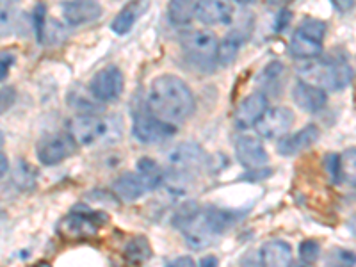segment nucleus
<instances>
[{
    "instance_id": "f257e3e1",
    "label": "nucleus",
    "mask_w": 356,
    "mask_h": 267,
    "mask_svg": "<svg viewBox=\"0 0 356 267\" xmlns=\"http://www.w3.org/2000/svg\"><path fill=\"white\" fill-rule=\"evenodd\" d=\"M241 214L218 207H198L196 203H186L175 214V227L184 234L187 246L193 250L211 248L227 234Z\"/></svg>"
},
{
    "instance_id": "f03ea898",
    "label": "nucleus",
    "mask_w": 356,
    "mask_h": 267,
    "mask_svg": "<svg viewBox=\"0 0 356 267\" xmlns=\"http://www.w3.org/2000/svg\"><path fill=\"white\" fill-rule=\"evenodd\" d=\"M146 106L152 114L178 127L195 113L196 102L184 79L164 73L152 82L146 95Z\"/></svg>"
},
{
    "instance_id": "7ed1b4c3",
    "label": "nucleus",
    "mask_w": 356,
    "mask_h": 267,
    "mask_svg": "<svg viewBox=\"0 0 356 267\" xmlns=\"http://www.w3.org/2000/svg\"><path fill=\"white\" fill-rule=\"evenodd\" d=\"M66 130L79 146H109L123 138V120L116 114L84 113L73 116Z\"/></svg>"
},
{
    "instance_id": "20e7f679",
    "label": "nucleus",
    "mask_w": 356,
    "mask_h": 267,
    "mask_svg": "<svg viewBox=\"0 0 356 267\" xmlns=\"http://www.w3.org/2000/svg\"><path fill=\"white\" fill-rule=\"evenodd\" d=\"M301 81L316 84L326 91H340L349 86L353 72L349 63L342 56L314 57L307 59L298 70Z\"/></svg>"
},
{
    "instance_id": "39448f33",
    "label": "nucleus",
    "mask_w": 356,
    "mask_h": 267,
    "mask_svg": "<svg viewBox=\"0 0 356 267\" xmlns=\"http://www.w3.org/2000/svg\"><path fill=\"white\" fill-rule=\"evenodd\" d=\"M182 50L187 61L202 72H212L219 65V41L211 31L196 29L184 34Z\"/></svg>"
},
{
    "instance_id": "423d86ee",
    "label": "nucleus",
    "mask_w": 356,
    "mask_h": 267,
    "mask_svg": "<svg viewBox=\"0 0 356 267\" xmlns=\"http://www.w3.org/2000/svg\"><path fill=\"white\" fill-rule=\"evenodd\" d=\"M205 164L207 154L198 143H180L168 154L170 171H168L166 177L189 182L205 168Z\"/></svg>"
},
{
    "instance_id": "0eeeda50",
    "label": "nucleus",
    "mask_w": 356,
    "mask_h": 267,
    "mask_svg": "<svg viewBox=\"0 0 356 267\" xmlns=\"http://www.w3.org/2000/svg\"><path fill=\"white\" fill-rule=\"evenodd\" d=\"M326 24L317 18H305L291 38V54L298 59H314L323 54Z\"/></svg>"
},
{
    "instance_id": "6e6552de",
    "label": "nucleus",
    "mask_w": 356,
    "mask_h": 267,
    "mask_svg": "<svg viewBox=\"0 0 356 267\" xmlns=\"http://www.w3.org/2000/svg\"><path fill=\"white\" fill-rule=\"evenodd\" d=\"M107 219L104 212L79 205L59 222V234L66 239H88L98 234Z\"/></svg>"
},
{
    "instance_id": "1a4fd4ad",
    "label": "nucleus",
    "mask_w": 356,
    "mask_h": 267,
    "mask_svg": "<svg viewBox=\"0 0 356 267\" xmlns=\"http://www.w3.org/2000/svg\"><path fill=\"white\" fill-rule=\"evenodd\" d=\"M77 141L70 136L68 130L49 134L36 143L38 161L44 166H56L72 157L77 150Z\"/></svg>"
},
{
    "instance_id": "9d476101",
    "label": "nucleus",
    "mask_w": 356,
    "mask_h": 267,
    "mask_svg": "<svg viewBox=\"0 0 356 267\" xmlns=\"http://www.w3.org/2000/svg\"><path fill=\"white\" fill-rule=\"evenodd\" d=\"M177 125L168 123L152 113H138L134 116L132 134L143 145H161L177 134Z\"/></svg>"
},
{
    "instance_id": "9b49d317",
    "label": "nucleus",
    "mask_w": 356,
    "mask_h": 267,
    "mask_svg": "<svg viewBox=\"0 0 356 267\" xmlns=\"http://www.w3.org/2000/svg\"><path fill=\"white\" fill-rule=\"evenodd\" d=\"M125 89V77L118 66H106L97 72L89 82V93L102 104H113L122 97Z\"/></svg>"
},
{
    "instance_id": "f8f14e48",
    "label": "nucleus",
    "mask_w": 356,
    "mask_h": 267,
    "mask_svg": "<svg viewBox=\"0 0 356 267\" xmlns=\"http://www.w3.org/2000/svg\"><path fill=\"white\" fill-rule=\"evenodd\" d=\"M294 120V113H292V109H289V107H271V109H267L266 114L257 122V134L264 139H280L291 130Z\"/></svg>"
},
{
    "instance_id": "ddd939ff",
    "label": "nucleus",
    "mask_w": 356,
    "mask_h": 267,
    "mask_svg": "<svg viewBox=\"0 0 356 267\" xmlns=\"http://www.w3.org/2000/svg\"><path fill=\"white\" fill-rule=\"evenodd\" d=\"M235 157L246 170H262L269 162L266 146L255 136H239L235 141Z\"/></svg>"
},
{
    "instance_id": "4468645a",
    "label": "nucleus",
    "mask_w": 356,
    "mask_h": 267,
    "mask_svg": "<svg viewBox=\"0 0 356 267\" xmlns=\"http://www.w3.org/2000/svg\"><path fill=\"white\" fill-rule=\"evenodd\" d=\"M321 138V130L316 125H307L294 134H285L276 143V150L284 157H296L316 145Z\"/></svg>"
},
{
    "instance_id": "2eb2a0df",
    "label": "nucleus",
    "mask_w": 356,
    "mask_h": 267,
    "mask_svg": "<svg viewBox=\"0 0 356 267\" xmlns=\"http://www.w3.org/2000/svg\"><path fill=\"white\" fill-rule=\"evenodd\" d=\"M269 109V100H267V95L257 93L248 95L244 100H241V104L237 106L234 114V123L237 129L246 130L250 127H255L260 118L266 114V111Z\"/></svg>"
},
{
    "instance_id": "dca6fc26",
    "label": "nucleus",
    "mask_w": 356,
    "mask_h": 267,
    "mask_svg": "<svg viewBox=\"0 0 356 267\" xmlns=\"http://www.w3.org/2000/svg\"><path fill=\"white\" fill-rule=\"evenodd\" d=\"M292 100L303 113L316 114L326 107L328 95H326V89L319 86L310 84L307 81H298L292 86Z\"/></svg>"
},
{
    "instance_id": "f3484780",
    "label": "nucleus",
    "mask_w": 356,
    "mask_h": 267,
    "mask_svg": "<svg viewBox=\"0 0 356 267\" xmlns=\"http://www.w3.org/2000/svg\"><path fill=\"white\" fill-rule=\"evenodd\" d=\"M196 18L205 25H228L234 20L232 0H198Z\"/></svg>"
},
{
    "instance_id": "a211bd4d",
    "label": "nucleus",
    "mask_w": 356,
    "mask_h": 267,
    "mask_svg": "<svg viewBox=\"0 0 356 267\" xmlns=\"http://www.w3.org/2000/svg\"><path fill=\"white\" fill-rule=\"evenodd\" d=\"M102 17V6L97 0H68L63 4V18L72 27L93 24Z\"/></svg>"
},
{
    "instance_id": "6ab92c4d",
    "label": "nucleus",
    "mask_w": 356,
    "mask_h": 267,
    "mask_svg": "<svg viewBox=\"0 0 356 267\" xmlns=\"http://www.w3.org/2000/svg\"><path fill=\"white\" fill-rule=\"evenodd\" d=\"M255 84L260 93L267 97H280L285 84V66L280 61H271L260 70Z\"/></svg>"
},
{
    "instance_id": "aec40b11",
    "label": "nucleus",
    "mask_w": 356,
    "mask_h": 267,
    "mask_svg": "<svg viewBox=\"0 0 356 267\" xmlns=\"http://www.w3.org/2000/svg\"><path fill=\"white\" fill-rule=\"evenodd\" d=\"M150 4L152 0H130L129 4L114 17L113 24H111L113 33H116L118 36L129 34L134 25H136V22L150 9Z\"/></svg>"
},
{
    "instance_id": "412c9836",
    "label": "nucleus",
    "mask_w": 356,
    "mask_h": 267,
    "mask_svg": "<svg viewBox=\"0 0 356 267\" xmlns=\"http://www.w3.org/2000/svg\"><path fill=\"white\" fill-rule=\"evenodd\" d=\"M113 191L114 195L123 200V202H136V200L143 198L150 189H148V186H146L138 171H129V173L120 175L114 180Z\"/></svg>"
},
{
    "instance_id": "4be33fe9",
    "label": "nucleus",
    "mask_w": 356,
    "mask_h": 267,
    "mask_svg": "<svg viewBox=\"0 0 356 267\" xmlns=\"http://www.w3.org/2000/svg\"><path fill=\"white\" fill-rule=\"evenodd\" d=\"M260 264L269 267H287L292 264V248L285 241H267L260 248Z\"/></svg>"
},
{
    "instance_id": "5701e85b",
    "label": "nucleus",
    "mask_w": 356,
    "mask_h": 267,
    "mask_svg": "<svg viewBox=\"0 0 356 267\" xmlns=\"http://www.w3.org/2000/svg\"><path fill=\"white\" fill-rule=\"evenodd\" d=\"M138 171L141 175V178L145 180V184L148 186V189L155 191L161 186H164V180H166V171L162 170V166L159 162H155L150 157H141L138 161Z\"/></svg>"
},
{
    "instance_id": "b1692460",
    "label": "nucleus",
    "mask_w": 356,
    "mask_h": 267,
    "mask_svg": "<svg viewBox=\"0 0 356 267\" xmlns=\"http://www.w3.org/2000/svg\"><path fill=\"white\" fill-rule=\"evenodd\" d=\"M168 17L173 25L191 24L193 17H196V0H170Z\"/></svg>"
},
{
    "instance_id": "393cba45",
    "label": "nucleus",
    "mask_w": 356,
    "mask_h": 267,
    "mask_svg": "<svg viewBox=\"0 0 356 267\" xmlns=\"http://www.w3.org/2000/svg\"><path fill=\"white\" fill-rule=\"evenodd\" d=\"M244 43V36L239 31L227 34L219 43V65L228 66L235 61V57L239 54L241 47Z\"/></svg>"
},
{
    "instance_id": "a878e982",
    "label": "nucleus",
    "mask_w": 356,
    "mask_h": 267,
    "mask_svg": "<svg viewBox=\"0 0 356 267\" xmlns=\"http://www.w3.org/2000/svg\"><path fill=\"white\" fill-rule=\"evenodd\" d=\"M123 255H125L129 262L143 264L148 259H152V246L145 235H138V237H134V239H130L125 244Z\"/></svg>"
},
{
    "instance_id": "bb28decb",
    "label": "nucleus",
    "mask_w": 356,
    "mask_h": 267,
    "mask_svg": "<svg viewBox=\"0 0 356 267\" xmlns=\"http://www.w3.org/2000/svg\"><path fill=\"white\" fill-rule=\"evenodd\" d=\"M339 180L356 189V148H348L339 155Z\"/></svg>"
},
{
    "instance_id": "cd10ccee",
    "label": "nucleus",
    "mask_w": 356,
    "mask_h": 267,
    "mask_svg": "<svg viewBox=\"0 0 356 267\" xmlns=\"http://www.w3.org/2000/svg\"><path fill=\"white\" fill-rule=\"evenodd\" d=\"M15 184H17L20 189H31L34 186V180H36V173L31 166H29L25 161H18V166L15 170V177H13Z\"/></svg>"
},
{
    "instance_id": "c85d7f7f",
    "label": "nucleus",
    "mask_w": 356,
    "mask_h": 267,
    "mask_svg": "<svg viewBox=\"0 0 356 267\" xmlns=\"http://www.w3.org/2000/svg\"><path fill=\"white\" fill-rule=\"evenodd\" d=\"M33 25L34 33L40 43H44V38H47V27H49V22H47V8L44 4H36L33 11Z\"/></svg>"
},
{
    "instance_id": "c756f323",
    "label": "nucleus",
    "mask_w": 356,
    "mask_h": 267,
    "mask_svg": "<svg viewBox=\"0 0 356 267\" xmlns=\"http://www.w3.org/2000/svg\"><path fill=\"white\" fill-rule=\"evenodd\" d=\"M321 257V244L314 239H307L300 244V260L303 264H314Z\"/></svg>"
},
{
    "instance_id": "7c9ffc66",
    "label": "nucleus",
    "mask_w": 356,
    "mask_h": 267,
    "mask_svg": "<svg viewBox=\"0 0 356 267\" xmlns=\"http://www.w3.org/2000/svg\"><path fill=\"white\" fill-rule=\"evenodd\" d=\"M326 262L330 266H356V255L351 250H342V248H335L328 255Z\"/></svg>"
},
{
    "instance_id": "2f4dec72",
    "label": "nucleus",
    "mask_w": 356,
    "mask_h": 267,
    "mask_svg": "<svg viewBox=\"0 0 356 267\" xmlns=\"http://www.w3.org/2000/svg\"><path fill=\"white\" fill-rule=\"evenodd\" d=\"M326 170H328L330 177L333 182H340L339 180V155H328L326 157Z\"/></svg>"
},
{
    "instance_id": "473e14b6",
    "label": "nucleus",
    "mask_w": 356,
    "mask_h": 267,
    "mask_svg": "<svg viewBox=\"0 0 356 267\" xmlns=\"http://www.w3.org/2000/svg\"><path fill=\"white\" fill-rule=\"evenodd\" d=\"M330 2L339 13H349L356 4V0H330Z\"/></svg>"
},
{
    "instance_id": "72a5a7b5",
    "label": "nucleus",
    "mask_w": 356,
    "mask_h": 267,
    "mask_svg": "<svg viewBox=\"0 0 356 267\" xmlns=\"http://www.w3.org/2000/svg\"><path fill=\"white\" fill-rule=\"evenodd\" d=\"M289 22H291V13H289L287 9H282V11L278 13V18H276V31L282 33V31L289 25Z\"/></svg>"
},
{
    "instance_id": "f704fd0d",
    "label": "nucleus",
    "mask_w": 356,
    "mask_h": 267,
    "mask_svg": "<svg viewBox=\"0 0 356 267\" xmlns=\"http://www.w3.org/2000/svg\"><path fill=\"white\" fill-rule=\"evenodd\" d=\"M11 63H13V57H11V54H2V75H0V77H2V81H6V79H8V73H9V66H11Z\"/></svg>"
},
{
    "instance_id": "c9c22d12",
    "label": "nucleus",
    "mask_w": 356,
    "mask_h": 267,
    "mask_svg": "<svg viewBox=\"0 0 356 267\" xmlns=\"http://www.w3.org/2000/svg\"><path fill=\"white\" fill-rule=\"evenodd\" d=\"M170 267H177V266H184V267H189V266H195V260L191 259V257H180V259H175L168 264Z\"/></svg>"
},
{
    "instance_id": "e433bc0d",
    "label": "nucleus",
    "mask_w": 356,
    "mask_h": 267,
    "mask_svg": "<svg viewBox=\"0 0 356 267\" xmlns=\"http://www.w3.org/2000/svg\"><path fill=\"white\" fill-rule=\"evenodd\" d=\"M218 264H219V260L218 259H216V257H211V255H209V257H203V259L202 260H200V266H209V267H214V266H218Z\"/></svg>"
},
{
    "instance_id": "4c0bfd02",
    "label": "nucleus",
    "mask_w": 356,
    "mask_h": 267,
    "mask_svg": "<svg viewBox=\"0 0 356 267\" xmlns=\"http://www.w3.org/2000/svg\"><path fill=\"white\" fill-rule=\"evenodd\" d=\"M348 228H349V232H351V234L356 237V214L351 216V218L348 219Z\"/></svg>"
},
{
    "instance_id": "58836bf2",
    "label": "nucleus",
    "mask_w": 356,
    "mask_h": 267,
    "mask_svg": "<svg viewBox=\"0 0 356 267\" xmlns=\"http://www.w3.org/2000/svg\"><path fill=\"white\" fill-rule=\"evenodd\" d=\"M0 159H2V177H6V173H8V159H6V154L0 155Z\"/></svg>"
},
{
    "instance_id": "ea45409f",
    "label": "nucleus",
    "mask_w": 356,
    "mask_h": 267,
    "mask_svg": "<svg viewBox=\"0 0 356 267\" xmlns=\"http://www.w3.org/2000/svg\"><path fill=\"white\" fill-rule=\"evenodd\" d=\"M237 4H243V6H248V4H253L255 0H235Z\"/></svg>"
}]
</instances>
